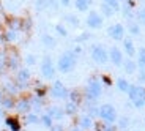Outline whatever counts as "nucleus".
I'll list each match as a JSON object with an SVG mask.
<instances>
[{
    "mask_svg": "<svg viewBox=\"0 0 145 131\" xmlns=\"http://www.w3.org/2000/svg\"><path fill=\"white\" fill-rule=\"evenodd\" d=\"M121 66H123V69H125V73H126V74H134L139 65H137V62H134V60H133V57H129V58H126V60H125Z\"/></svg>",
    "mask_w": 145,
    "mask_h": 131,
    "instance_id": "nucleus-15",
    "label": "nucleus"
},
{
    "mask_svg": "<svg viewBox=\"0 0 145 131\" xmlns=\"http://www.w3.org/2000/svg\"><path fill=\"white\" fill-rule=\"evenodd\" d=\"M47 114H49V115H51L54 120H62L63 117L66 115V114H65V109H63V107H58V106H52L51 109L47 111Z\"/></svg>",
    "mask_w": 145,
    "mask_h": 131,
    "instance_id": "nucleus-16",
    "label": "nucleus"
},
{
    "mask_svg": "<svg viewBox=\"0 0 145 131\" xmlns=\"http://www.w3.org/2000/svg\"><path fill=\"white\" fill-rule=\"evenodd\" d=\"M71 51L74 52V54H76L77 57H79V55L82 54V47H80V46H76V47H74V49H71Z\"/></svg>",
    "mask_w": 145,
    "mask_h": 131,
    "instance_id": "nucleus-39",
    "label": "nucleus"
},
{
    "mask_svg": "<svg viewBox=\"0 0 145 131\" xmlns=\"http://www.w3.org/2000/svg\"><path fill=\"white\" fill-rule=\"evenodd\" d=\"M68 100H69V101H72V103H77V104H79L80 100H82V92H79V90H69Z\"/></svg>",
    "mask_w": 145,
    "mask_h": 131,
    "instance_id": "nucleus-27",
    "label": "nucleus"
},
{
    "mask_svg": "<svg viewBox=\"0 0 145 131\" xmlns=\"http://www.w3.org/2000/svg\"><path fill=\"white\" fill-rule=\"evenodd\" d=\"M2 98H3V93H2V92H0V101H2Z\"/></svg>",
    "mask_w": 145,
    "mask_h": 131,
    "instance_id": "nucleus-45",
    "label": "nucleus"
},
{
    "mask_svg": "<svg viewBox=\"0 0 145 131\" xmlns=\"http://www.w3.org/2000/svg\"><path fill=\"white\" fill-rule=\"evenodd\" d=\"M99 131H118V128H117L114 123H106V122H104V125L101 126V130H99Z\"/></svg>",
    "mask_w": 145,
    "mask_h": 131,
    "instance_id": "nucleus-34",
    "label": "nucleus"
},
{
    "mask_svg": "<svg viewBox=\"0 0 145 131\" xmlns=\"http://www.w3.org/2000/svg\"><path fill=\"white\" fill-rule=\"evenodd\" d=\"M60 3H62L63 7H69V5H71V0H60Z\"/></svg>",
    "mask_w": 145,
    "mask_h": 131,
    "instance_id": "nucleus-42",
    "label": "nucleus"
},
{
    "mask_svg": "<svg viewBox=\"0 0 145 131\" xmlns=\"http://www.w3.org/2000/svg\"><path fill=\"white\" fill-rule=\"evenodd\" d=\"M99 11H101V14L104 16V18H112V16L117 13V11L114 10L112 7H109V5H107V3H104V2H103L101 7H99Z\"/></svg>",
    "mask_w": 145,
    "mask_h": 131,
    "instance_id": "nucleus-23",
    "label": "nucleus"
},
{
    "mask_svg": "<svg viewBox=\"0 0 145 131\" xmlns=\"http://www.w3.org/2000/svg\"><path fill=\"white\" fill-rule=\"evenodd\" d=\"M25 122H27V125H38V123H41V117L36 112H27Z\"/></svg>",
    "mask_w": 145,
    "mask_h": 131,
    "instance_id": "nucleus-22",
    "label": "nucleus"
},
{
    "mask_svg": "<svg viewBox=\"0 0 145 131\" xmlns=\"http://www.w3.org/2000/svg\"><path fill=\"white\" fill-rule=\"evenodd\" d=\"M109 62L114 66H121L125 62V52L117 46H112L109 49Z\"/></svg>",
    "mask_w": 145,
    "mask_h": 131,
    "instance_id": "nucleus-9",
    "label": "nucleus"
},
{
    "mask_svg": "<svg viewBox=\"0 0 145 131\" xmlns=\"http://www.w3.org/2000/svg\"><path fill=\"white\" fill-rule=\"evenodd\" d=\"M0 104H2V107H5V109H13L16 106V101L11 98V96H3L2 101H0Z\"/></svg>",
    "mask_w": 145,
    "mask_h": 131,
    "instance_id": "nucleus-26",
    "label": "nucleus"
},
{
    "mask_svg": "<svg viewBox=\"0 0 145 131\" xmlns=\"http://www.w3.org/2000/svg\"><path fill=\"white\" fill-rule=\"evenodd\" d=\"M18 62H19L18 57H11L10 62H8V66H10V68H18Z\"/></svg>",
    "mask_w": 145,
    "mask_h": 131,
    "instance_id": "nucleus-35",
    "label": "nucleus"
},
{
    "mask_svg": "<svg viewBox=\"0 0 145 131\" xmlns=\"http://www.w3.org/2000/svg\"><path fill=\"white\" fill-rule=\"evenodd\" d=\"M93 125H95V120H93V117H91V115H88V114L80 115V119H79V128L82 131L91 130V128H93Z\"/></svg>",
    "mask_w": 145,
    "mask_h": 131,
    "instance_id": "nucleus-12",
    "label": "nucleus"
},
{
    "mask_svg": "<svg viewBox=\"0 0 145 131\" xmlns=\"http://www.w3.org/2000/svg\"><path fill=\"white\" fill-rule=\"evenodd\" d=\"M25 63H27V65H35V63H36V57H35V55H27V57H25Z\"/></svg>",
    "mask_w": 145,
    "mask_h": 131,
    "instance_id": "nucleus-36",
    "label": "nucleus"
},
{
    "mask_svg": "<svg viewBox=\"0 0 145 131\" xmlns=\"http://www.w3.org/2000/svg\"><path fill=\"white\" fill-rule=\"evenodd\" d=\"M91 5H93V0H74V7L80 13H88Z\"/></svg>",
    "mask_w": 145,
    "mask_h": 131,
    "instance_id": "nucleus-14",
    "label": "nucleus"
},
{
    "mask_svg": "<svg viewBox=\"0 0 145 131\" xmlns=\"http://www.w3.org/2000/svg\"><path fill=\"white\" fill-rule=\"evenodd\" d=\"M103 81H104L107 85H110V79H109V77H103Z\"/></svg>",
    "mask_w": 145,
    "mask_h": 131,
    "instance_id": "nucleus-43",
    "label": "nucleus"
},
{
    "mask_svg": "<svg viewBox=\"0 0 145 131\" xmlns=\"http://www.w3.org/2000/svg\"><path fill=\"white\" fill-rule=\"evenodd\" d=\"M139 82H145V69L140 68V76H139Z\"/></svg>",
    "mask_w": 145,
    "mask_h": 131,
    "instance_id": "nucleus-40",
    "label": "nucleus"
},
{
    "mask_svg": "<svg viewBox=\"0 0 145 131\" xmlns=\"http://www.w3.org/2000/svg\"><path fill=\"white\" fill-rule=\"evenodd\" d=\"M41 123H43L46 128H51L52 125H54V119H52V117L46 112L44 115H41Z\"/></svg>",
    "mask_w": 145,
    "mask_h": 131,
    "instance_id": "nucleus-30",
    "label": "nucleus"
},
{
    "mask_svg": "<svg viewBox=\"0 0 145 131\" xmlns=\"http://www.w3.org/2000/svg\"><path fill=\"white\" fill-rule=\"evenodd\" d=\"M139 21H140V24H145V7L140 10V13H139Z\"/></svg>",
    "mask_w": 145,
    "mask_h": 131,
    "instance_id": "nucleus-38",
    "label": "nucleus"
},
{
    "mask_svg": "<svg viewBox=\"0 0 145 131\" xmlns=\"http://www.w3.org/2000/svg\"><path fill=\"white\" fill-rule=\"evenodd\" d=\"M16 109H18V112H21V114L30 112V109H32V101H30V100H27V98L19 100V101L16 103Z\"/></svg>",
    "mask_w": 145,
    "mask_h": 131,
    "instance_id": "nucleus-13",
    "label": "nucleus"
},
{
    "mask_svg": "<svg viewBox=\"0 0 145 131\" xmlns=\"http://www.w3.org/2000/svg\"><path fill=\"white\" fill-rule=\"evenodd\" d=\"M98 117L103 122H106V123H115L117 119H118V114H117V109L110 103H104V104L99 106Z\"/></svg>",
    "mask_w": 145,
    "mask_h": 131,
    "instance_id": "nucleus-4",
    "label": "nucleus"
},
{
    "mask_svg": "<svg viewBox=\"0 0 145 131\" xmlns=\"http://www.w3.org/2000/svg\"><path fill=\"white\" fill-rule=\"evenodd\" d=\"M103 82L98 79V77L91 76L90 79L87 81V85H85V90H84V95H85V98H87V101L93 103L96 101V100L99 98L103 95Z\"/></svg>",
    "mask_w": 145,
    "mask_h": 131,
    "instance_id": "nucleus-2",
    "label": "nucleus"
},
{
    "mask_svg": "<svg viewBox=\"0 0 145 131\" xmlns=\"http://www.w3.org/2000/svg\"><path fill=\"white\" fill-rule=\"evenodd\" d=\"M0 120H2V119H0Z\"/></svg>",
    "mask_w": 145,
    "mask_h": 131,
    "instance_id": "nucleus-47",
    "label": "nucleus"
},
{
    "mask_svg": "<svg viewBox=\"0 0 145 131\" xmlns=\"http://www.w3.org/2000/svg\"><path fill=\"white\" fill-rule=\"evenodd\" d=\"M126 95L134 107H137V109L145 107V87H142V85H131Z\"/></svg>",
    "mask_w": 145,
    "mask_h": 131,
    "instance_id": "nucleus-3",
    "label": "nucleus"
},
{
    "mask_svg": "<svg viewBox=\"0 0 145 131\" xmlns=\"http://www.w3.org/2000/svg\"><path fill=\"white\" fill-rule=\"evenodd\" d=\"M16 35H18V30H8V32H5L3 33V40L5 41H16Z\"/></svg>",
    "mask_w": 145,
    "mask_h": 131,
    "instance_id": "nucleus-31",
    "label": "nucleus"
},
{
    "mask_svg": "<svg viewBox=\"0 0 145 131\" xmlns=\"http://www.w3.org/2000/svg\"><path fill=\"white\" fill-rule=\"evenodd\" d=\"M88 38H90V35H88V33H82V35H80V38L77 41H87Z\"/></svg>",
    "mask_w": 145,
    "mask_h": 131,
    "instance_id": "nucleus-41",
    "label": "nucleus"
},
{
    "mask_svg": "<svg viewBox=\"0 0 145 131\" xmlns=\"http://www.w3.org/2000/svg\"><path fill=\"white\" fill-rule=\"evenodd\" d=\"M85 24L90 30H98L104 24V16L98 10H90L87 13V18H85Z\"/></svg>",
    "mask_w": 145,
    "mask_h": 131,
    "instance_id": "nucleus-6",
    "label": "nucleus"
},
{
    "mask_svg": "<svg viewBox=\"0 0 145 131\" xmlns=\"http://www.w3.org/2000/svg\"><path fill=\"white\" fill-rule=\"evenodd\" d=\"M129 123H131V120H129V117H126V115H120L118 119H117V128H118L120 131L128 130Z\"/></svg>",
    "mask_w": 145,
    "mask_h": 131,
    "instance_id": "nucleus-20",
    "label": "nucleus"
},
{
    "mask_svg": "<svg viewBox=\"0 0 145 131\" xmlns=\"http://www.w3.org/2000/svg\"><path fill=\"white\" fill-rule=\"evenodd\" d=\"M16 79H18L19 84H24V82H29L30 81V71L27 68H21L16 74Z\"/></svg>",
    "mask_w": 145,
    "mask_h": 131,
    "instance_id": "nucleus-19",
    "label": "nucleus"
},
{
    "mask_svg": "<svg viewBox=\"0 0 145 131\" xmlns=\"http://www.w3.org/2000/svg\"><path fill=\"white\" fill-rule=\"evenodd\" d=\"M55 32L58 37H68V29L65 27V24H57L55 26Z\"/></svg>",
    "mask_w": 145,
    "mask_h": 131,
    "instance_id": "nucleus-32",
    "label": "nucleus"
},
{
    "mask_svg": "<svg viewBox=\"0 0 145 131\" xmlns=\"http://www.w3.org/2000/svg\"><path fill=\"white\" fill-rule=\"evenodd\" d=\"M129 87H131V84H129V81H128L126 77H118V79H117V88H118V92L128 93Z\"/></svg>",
    "mask_w": 145,
    "mask_h": 131,
    "instance_id": "nucleus-18",
    "label": "nucleus"
},
{
    "mask_svg": "<svg viewBox=\"0 0 145 131\" xmlns=\"http://www.w3.org/2000/svg\"><path fill=\"white\" fill-rule=\"evenodd\" d=\"M77 65V55L72 51H65L57 60V69L63 74L71 73Z\"/></svg>",
    "mask_w": 145,
    "mask_h": 131,
    "instance_id": "nucleus-1",
    "label": "nucleus"
},
{
    "mask_svg": "<svg viewBox=\"0 0 145 131\" xmlns=\"http://www.w3.org/2000/svg\"><path fill=\"white\" fill-rule=\"evenodd\" d=\"M55 71H57V66L54 65L52 58L49 55H46L43 58V63H41V76L44 79H52L55 76Z\"/></svg>",
    "mask_w": 145,
    "mask_h": 131,
    "instance_id": "nucleus-7",
    "label": "nucleus"
},
{
    "mask_svg": "<svg viewBox=\"0 0 145 131\" xmlns=\"http://www.w3.org/2000/svg\"><path fill=\"white\" fill-rule=\"evenodd\" d=\"M107 35L112 38L114 41H123V38L126 37V29H125L123 24H112V26L107 27Z\"/></svg>",
    "mask_w": 145,
    "mask_h": 131,
    "instance_id": "nucleus-8",
    "label": "nucleus"
},
{
    "mask_svg": "<svg viewBox=\"0 0 145 131\" xmlns=\"http://www.w3.org/2000/svg\"><path fill=\"white\" fill-rule=\"evenodd\" d=\"M121 44H123V52L128 55V57H134V54L137 51H136V46H134V41H133V38L131 37H125L123 41H121Z\"/></svg>",
    "mask_w": 145,
    "mask_h": 131,
    "instance_id": "nucleus-11",
    "label": "nucleus"
},
{
    "mask_svg": "<svg viewBox=\"0 0 145 131\" xmlns=\"http://www.w3.org/2000/svg\"><path fill=\"white\" fill-rule=\"evenodd\" d=\"M49 131H65V128H63V125H52Z\"/></svg>",
    "mask_w": 145,
    "mask_h": 131,
    "instance_id": "nucleus-37",
    "label": "nucleus"
},
{
    "mask_svg": "<svg viewBox=\"0 0 145 131\" xmlns=\"http://www.w3.org/2000/svg\"><path fill=\"white\" fill-rule=\"evenodd\" d=\"M0 27H2V21H0Z\"/></svg>",
    "mask_w": 145,
    "mask_h": 131,
    "instance_id": "nucleus-46",
    "label": "nucleus"
},
{
    "mask_svg": "<svg viewBox=\"0 0 145 131\" xmlns=\"http://www.w3.org/2000/svg\"><path fill=\"white\" fill-rule=\"evenodd\" d=\"M5 125L11 131H21V122H19L18 117H7L5 119Z\"/></svg>",
    "mask_w": 145,
    "mask_h": 131,
    "instance_id": "nucleus-17",
    "label": "nucleus"
},
{
    "mask_svg": "<svg viewBox=\"0 0 145 131\" xmlns=\"http://www.w3.org/2000/svg\"><path fill=\"white\" fill-rule=\"evenodd\" d=\"M128 30L133 37H139L140 35V26H139L137 22H131L129 26H128Z\"/></svg>",
    "mask_w": 145,
    "mask_h": 131,
    "instance_id": "nucleus-29",
    "label": "nucleus"
},
{
    "mask_svg": "<svg viewBox=\"0 0 145 131\" xmlns=\"http://www.w3.org/2000/svg\"><path fill=\"white\" fill-rule=\"evenodd\" d=\"M65 22H68V26H71L72 29H77L79 24H80L79 18H77L76 14H66L65 16Z\"/></svg>",
    "mask_w": 145,
    "mask_h": 131,
    "instance_id": "nucleus-24",
    "label": "nucleus"
},
{
    "mask_svg": "<svg viewBox=\"0 0 145 131\" xmlns=\"http://www.w3.org/2000/svg\"><path fill=\"white\" fill-rule=\"evenodd\" d=\"M51 95L57 100H66L68 95H69V90L63 85V82L57 81V82H54V85H52V88H51Z\"/></svg>",
    "mask_w": 145,
    "mask_h": 131,
    "instance_id": "nucleus-10",
    "label": "nucleus"
},
{
    "mask_svg": "<svg viewBox=\"0 0 145 131\" xmlns=\"http://www.w3.org/2000/svg\"><path fill=\"white\" fill-rule=\"evenodd\" d=\"M104 3H107L109 7H112L115 11H118L120 10V0H103Z\"/></svg>",
    "mask_w": 145,
    "mask_h": 131,
    "instance_id": "nucleus-33",
    "label": "nucleus"
},
{
    "mask_svg": "<svg viewBox=\"0 0 145 131\" xmlns=\"http://www.w3.org/2000/svg\"><path fill=\"white\" fill-rule=\"evenodd\" d=\"M68 131H82V130H80L79 126H74V128H71V130H68Z\"/></svg>",
    "mask_w": 145,
    "mask_h": 131,
    "instance_id": "nucleus-44",
    "label": "nucleus"
},
{
    "mask_svg": "<svg viewBox=\"0 0 145 131\" xmlns=\"http://www.w3.org/2000/svg\"><path fill=\"white\" fill-rule=\"evenodd\" d=\"M63 109H65L66 115H74V114L79 111V104H77V103H72V101H69V100H68V101H66V106L63 107Z\"/></svg>",
    "mask_w": 145,
    "mask_h": 131,
    "instance_id": "nucleus-21",
    "label": "nucleus"
},
{
    "mask_svg": "<svg viewBox=\"0 0 145 131\" xmlns=\"http://www.w3.org/2000/svg\"><path fill=\"white\" fill-rule=\"evenodd\" d=\"M137 65L145 69V47H139V51H137Z\"/></svg>",
    "mask_w": 145,
    "mask_h": 131,
    "instance_id": "nucleus-28",
    "label": "nucleus"
},
{
    "mask_svg": "<svg viewBox=\"0 0 145 131\" xmlns=\"http://www.w3.org/2000/svg\"><path fill=\"white\" fill-rule=\"evenodd\" d=\"M90 55L93 58V62L98 65H106L109 62V51L103 44H93L90 47Z\"/></svg>",
    "mask_w": 145,
    "mask_h": 131,
    "instance_id": "nucleus-5",
    "label": "nucleus"
},
{
    "mask_svg": "<svg viewBox=\"0 0 145 131\" xmlns=\"http://www.w3.org/2000/svg\"><path fill=\"white\" fill-rule=\"evenodd\" d=\"M41 43L44 44V46L46 47H49V49H52V47L55 46V38L52 37V35H43V37H41Z\"/></svg>",
    "mask_w": 145,
    "mask_h": 131,
    "instance_id": "nucleus-25",
    "label": "nucleus"
}]
</instances>
